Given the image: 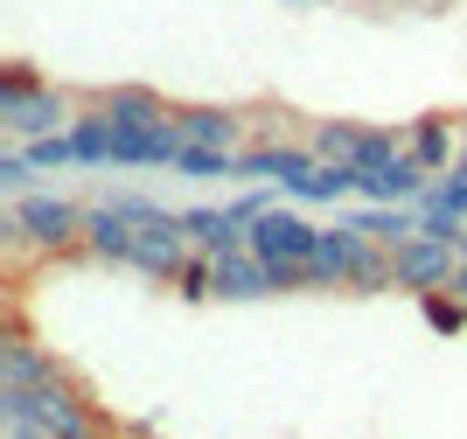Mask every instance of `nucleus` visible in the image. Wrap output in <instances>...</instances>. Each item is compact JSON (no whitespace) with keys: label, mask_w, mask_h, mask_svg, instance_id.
I'll return each mask as SVG.
<instances>
[{"label":"nucleus","mask_w":467,"mask_h":439,"mask_svg":"<svg viewBox=\"0 0 467 439\" xmlns=\"http://www.w3.org/2000/svg\"><path fill=\"white\" fill-rule=\"evenodd\" d=\"M28 161H36L42 174L78 168V140H70V126H63V133H42V140H28Z\"/></svg>","instance_id":"obj_24"},{"label":"nucleus","mask_w":467,"mask_h":439,"mask_svg":"<svg viewBox=\"0 0 467 439\" xmlns=\"http://www.w3.org/2000/svg\"><path fill=\"white\" fill-rule=\"evenodd\" d=\"M182 230H189V245H195V251H210V258H223V251H244V245H252V230L237 224L231 210H210V203L182 210Z\"/></svg>","instance_id":"obj_15"},{"label":"nucleus","mask_w":467,"mask_h":439,"mask_svg":"<svg viewBox=\"0 0 467 439\" xmlns=\"http://www.w3.org/2000/svg\"><path fill=\"white\" fill-rule=\"evenodd\" d=\"M314 245H321V224L300 216L293 203H279V210H265L252 224V251L258 258H314Z\"/></svg>","instance_id":"obj_7"},{"label":"nucleus","mask_w":467,"mask_h":439,"mask_svg":"<svg viewBox=\"0 0 467 439\" xmlns=\"http://www.w3.org/2000/svg\"><path fill=\"white\" fill-rule=\"evenodd\" d=\"M286 7H314V0H286Z\"/></svg>","instance_id":"obj_29"},{"label":"nucleus","mask_w":467,"mask_h":439,"mask_svg":"<svg viewBox=\"0 0 467 439\" xmlns=\"http://www.w3.org/2000/svg\"><path fill=\"white\" fill-rule=\"evenodd\" d=\"M78 112H84V105L63 91V84H42V91L15 98V105H0V133L15 140V147H28V140H42V133H63Z\"/></svg>","instance_id":"obj_4"},{"label":"nucleus","mask_w":467,"mask_h":439,"mask_svg":"<svg viewBox=\"0 0 467 439\" xmlns=\"http://www.w3.org/2000/svg\"><path fill=\"white\" fill-rule=\"evenodd\" d=\"M175 119H182L189 147H237L244 153V112H231V105H175Z\"/></svg>","instance_id":"obj_11"},{"label":"nucleus","mask_w":467,"mask_h":439,"mask_svg":"<svg viewBox=\"0 0 467 439\" xmlns=\"http://www.w3.org/2000/svg\"><path fill=\"white\" fill-rule=\"evenodd\" d=\"M49 370H63V363L49 356V349H36L21 328H7V335H0V383H42Z\"/></svg>","instance_id":"obj_17"},{"label":"nucleus","mask_w":467,"mask_h":439,"mask_svg":"<svg viewBox=\"0 0 467 439\" xmlns=\"http://www.w3.org/2000/svg\"><path fill=\"white\" fill-rule=\"evenodd\" d=\"M70 140H78V168H112V140H119V126L98 105H84L78 119H70Z\"/></svg>","instance_id":"obj_18"},{"label":"nucleus","mask_w":467,"mask_h":439,"mask_svg":"<svg viewBox=\"0 0 467 439\" xmlns=\"http://www.w3.org/2000/svg\"><path fill=\"white\" fill-rule=\"evenodd\" d=\"M419 314H426L432 335H461V328H467V300H461V293H447V287L419 293Z\"/></svg>","instance_id":"obj_22"},{"label":"nucleus","mask_w":467,"mask_h":439,"mask_svg":"<svg viewBox=\"0 0 467 439\" xmlns=\"http://www.w3.org/2000/svg\"><path fill=\"white\" fill-rule=\"evenodd\" d=\"M105 203H112L126 224H161V216H168V203H154V195H140V189H112Z\"/></svg>","instance_id":"obj_26"},{"label":"nucleus","mask_w":467,"mask_h":439,"mask_svg":"<svg viewBox=\"0 0 467 439\" xmlns=\"http://www.w3.org/2000/svg\"><path fill=\"white\" fill-rule=\"evenodd\" d=\"M28 91H42V77L28 70V63H7V70H0V105H15V98H28Z\"/></svg>","instance_id":"obj_27"},{"label":"nucleus","mask_w":467,"mask_h":439,"mask_svg":"<svg viewBox=\"0 0 467 439\" xmlns=\"http://www.w3.org/2000/svg\"><path fill=\"white\" fill-rule=\"evenodd\" d=\"M15 210H21V224H28V237H36V251H84V210L91 203H70V195H57V189H28V195H15Z\"/></svg>","instance_id":"obj_2"},{"label":"nucleus","mask_w":467,"mask_h":439,"mask_svg":"<svg viewBox=\"0 0 467 439\" xmlns=\"http://www.w3.org/2000/svg\"><path fill=\"white\" fill-rule=\"evenodd\" d=\"M314 153H321V161H349L356 153V140H363V126H356V119H314Z\"/></svg>","instance_id":"obj_21"},{"label":"nucleus","mask_w":467,"mask_h":439,"mask_svg":"<svg viewBox=\"0 0 467 439\" xmlns=\"http://www.w3.org/2000/svg\"><path fill=\"white\" fill-rule=\"evenodd\" d=\"M390 272H398V293H440L461 272V245L432 237V230H411L405 245H390Z\"/></svg>","instance_id":"obj_3"},{"label":"nucleus","mask_w":467,"mask_h":439,"mask_svg":"<svg viewBox=\"0 0 467 439\" xmlns=\"http://www.w3.org/2000/svg\"><path fill=\"white\" fill-rule=\"evenodd\" d=\"M405 147L419 153V168H426V174H447L453 161H461V133H453V119H447V112L411 119V126H405Z\"/></svg>","instance_id":"obj_14"},{"label":"nucleus","mask_w":467,"mask_h":439,"mask_svg":"<svg viewBox=\"0 0 467 439\" xmlns=\"http://www.w3.org/2000/svg\"><path fill=\"white\" fill-rule=\"evenodd\" d=\"M356 182H363V203H419L432 174L419 168V153L405 147L398 161H390V168H370V174H356Z\"/></svg>","instance_id":"obj_13"},{"label":"nucleus","mask_w":467,"mask_h":439,"mask_svg":"<svg viewBox=\"0 0 467 439\" xmlns=\"http://www.w3.org/2000/svg\"><path fill=\"white\" fill-rule=\"evenodd\" d=\"M307 279H314V293H335V287H349V293H390V287H398V272H390V245L363 237L342 210H335V224H321V245H314V258H307Z\"/></svg>","instance_id":"obj_1"},{"label":"nucleus","mask_w":467,"mask_h":439,"mask_svg":"<svg viewBox=\"0 0 467 439\" xmlns=\"http://www.w3.org/2000/svg\"><path fill=\"white\" fill-rule=\"evenodd\" d=\"M36 161H28V147H15V140H7V147H0V203H15V195H28L36 189Z\"/></svg>","instance_id":"obj_23"},{"label":"nucleus","mask_w":467,"mask_h":439,"mask_svg":"<svg viewBox=\"0 0 467 439\" xmlns=\"http://www.w3.org/2000/svg\"><path fill=\"white\" fill-rule=\"evenodd\" d=\"M461 258H467V237H461Z\"/></svg>","instance_id":"obj_31"},{"label":"nucleus","mask_w":467,"mask_h":439,"mask_svg":"<svg viewBox=\"0 0 467 439\" xmlns=\"http://www.w3.org/2000/svg\"><path fill=\"white\" fill-rule=\"evenodd\" d=\"M363 237H377V245H405L411 230H419V203H363V210H342Z\"/></svg>","instance_id":"obj_16"},{"label":"nucleus","mask_w":467,"mask_h":439,"mask_svg":"<svg viewBox=\"0 0 467 439\" xmlns=\"http://www.w3.org/2000/svg\"><path fill=\"white\" fill-rule=\"evenodd\" d=\"M105 439H140V433H105Z\"/></svg>","instance_id":"obj_28"},{"label":"nucleus","mask_w":467,"mask_h":439,"mask_svg":"<svg viewBox=\"0 0 467 439\" xmlns=\"http://www.w3.org/2000/svg\"><path fill=\"white\" fill-rule=\"evenodd\" d=\"M133 245H140V224H126L112 203L84 210V251H91L98 266H133Z\"/></svg>","instance_id":"obj_9"},{"label":"nucleus","mask_w":467,"mask_h":439,"mask_svg":"<svg viewBox=\"0 0 467 439\" xmlns=\"http://www.w3.org/2000/svg\"><path fill=\"white\" fill-rule=\"evenodd\" d=\"M189 230H182V210H168L161 224H140V245H133V272L154 279V287H175V272L189 266Z\"/></svg>","instance_id":"obj_6"},{"label":"nucleus","mask_w":467,"mask_h":439,"mask_svg":"<svg viewBox=\"0 0 467 439\" xmlns=\"http://www.w3.org/2000/svg\"><path fill=\"white\" fill-rule=\"evenodd\" d=\"M419 216H453V224H467V161H453L447 174H432V182H426Z\"/></svg>","instance_id":"obj_19"},{"label":"nucleus","mask_w":467,"mask_h":439,"mask_svg":"<svg viewBox=\"0 0 467 439\" xmlns=\"http://www.w3.org/2000/svg\"><path fill=\"white\" fill-rule=\"evenodd\" d=\"M321 153H314V140H286V133H273V140H258V147H244L237 153V182H273L279 195L300 182V174L314 168Z\"/></svg>","instance_id":"obj_5"},{"label":"nucleus","mask_w":467,"mask_h":439,"mask_svg":"<svg viewBox=\"0 0 467 439\" xmlns=\"http://www.w3.org/2000/svg\"><path fill=\"white\" fill-rule=\"evenodd\" d=\"M273 266H265V258H258L252 245L244 251H223V258H216V300L223 307H244V300H273Z\"/></svg>","instance_id":"obj_8"},{"label":"nucleus","mask_w":467,"mask_h":439,"mask_svg":"<svg viewBox=\"0 0 467 439\" xmlns=\"http://www.w3.org/2000/svg\"><path fill=\"white\" fill-rule=\"evenodd\" d=\"M461 161H467V133H461Z\"/></svg>","instance_id":"obj_30"},{"label":"nucleus","mask_w":467,"mask_h":439,"mask_svg":"<svg viewBox=\"0 0 467 439\" xmlns=\"http://www.w3.org/2000/svg\"><path fill=\"white\" fill-rule=\"evenodd\" d=\"M223 210H231L237 224L252 230V224H258V216H265V210H279V195H273V182H252V189H244V195H231Z\"/></svg>","instance_id":"obj_25"},{"label":"nucleus","mask_w":467,"mask_h":439,"mask_svg":"<svg viewBox=\"0 0 467 439\" xmlns=\"http://www.w3.org/2000/svg\"><path fill=\"white\" fill-rule=\"evenodd\" d=\"M175 174L182 182H237V147H182Z\"/></svg>","instance_id":"obj_20"},{"label":"nucleus","mask_w":467,"mask_h":439,"mask_svg":"<svg viewBox=\"0 0 467 439\" xmlns=\"http://www.w3.org/2000/svg\"><path fill=\"white\" fill-rule=\"evenodd\" d=\"M293 203H314V210H342V203H356L363 195V182H356V168L349 161H314L300 182H293Z\"/></svg>","instance_id":"obj_10"},{"label":"nucleus","mask_w":467,"mask_h":439,"mask_svg":"<svg viewBox=\"0 0 467 439\" xmlns=\"http://www.w3.org/2000/svg\"><path fill=\"white\" fill-rule=\"evenodd\" d=\"M91 105L112 119V126H154V119L175 112V105L161 91H147V84H105V91H91Z\"/></svg>","instance_id":"obj_12"}]
</instances>
